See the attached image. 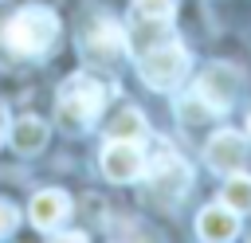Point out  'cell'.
I'll use <instances>...</instances> for the list:
<instances>
[{"label": "cell", "instance_id": "1", "mask_svg": "<svg viewBox=\"0 0 251 243\" xmlns=\"http://www.w3.org/2000/svg\"><path fill=\"white\" fill-rule=\"evenodd\" d=\"M0 39L16 59H43L59 39V16L43 4H27V8H20L16 16L4 20Z\"/></svg>", "mask_w": 251, "mask_h": 243}, {"label": "cell", "instance_id": "2", "mask_svg": "<svg viewBox=\"0 0 251 243\" xmlns=\"http://www.w3.org/2000/svg\"><path fill=\"white\" fill-rule=\"evenodd\" d=\"M102 102H106V86L90 74H71L63 86H59V125L71 129V133H82L86 125H94V118L102 114Z\"/></svg>", "mask_w": 251, "mask_h": 243}, {"label": "cell", "instance_id": "3", "mask_svg": "<svg viewBox=\"0 0 251 243\" xmlns=\"http://www.w3.org/2000/svg\"><path fill=\"white\" fill-rule=\"evenodd\" d=\"M137 74L153 90H173L188 74V51L180 43H173V39H161V43H153V47H145L137 55Z\"/></svg>", "mask_w": 251, "mask_h": 243}, {"label": "cell", "instance_id": "4", "mask_svg": "<svg viewBox=\"0 0 251 243\" xmlns=\"http://www.w3.org/2000/svg\"><path fill=\"white\" fill-rule=\"evenodd\" d=\"M78 51L86 59V67H110L118 63V55L126 51V31L110 20V16H98L90 24V31L78 39Z\"/></svg>", "mask_w": 251, "mask_h": 243}, {"label": "cell", "instance_id": "5", "mask_svg": "<svg viewBox=\"0 0 251 243\" xmlns=\"http://www.w3.org/2000/svg\"><path fill=\"white\" fill-rule=\"evenodd\" d=\"M239 90H243V74H239L231 63H212V67H204V74L196 78V98H204L216 114L227 110V106L239 98Z\"/></svg>", "mask_w": 251, "mask_h": 243}, {"label": "cell", "instance_id": "6", "mask_svg": "<svg viewBox=\"0 0 251 243\" xmlns=\"http://www.w3.org/2000/svg\"><path fill=\"white\" fill-rule=\"evenodd\" d=\"M145 172H149V184H153V192H161V196H173V200H180L184 192H188V184H192V169L176 157V153H169L165 145H161V153L149 161L145 157Z\"/></svg>", "mask_w": 251, "mask_h": 243}, {"label": "cell", "instance_id": "7", "mask_svg": "<svg viewBox=\"0 0 251 243\" xmlns=\"http://www.w3.org/2000/svg\"><path fill=\"white\" fill-rule=\"evenodd\" d=\"M102 172L114 184H129V180L145 176V153H141V145L137 141H114L110 137L106 149H102Z\"/></svg>", "mask_w": 251, "mask_h": 243}, {"label": "cell", "instance_id": "8", "mask_svg": "<svg viewBox=\"0 0 251 243\" xmlns=\"http://www.w3.org/2000/svg\"><path fill=\"white\" fill-rule=\"evenodd\" d=\"M204 161L212 172H239V165L247 161V141L235 133V129H216L204 145Z\"/></svg>", "mask_w": 251, "mask_h": 243}, {"label": "cell", "instance_id": "9", "mask_svg": "<svg viewBox=\"0 0 251 243\" xmlns=\"http://www.w3.org/2000/svg\"><path fill=\"white\" fill-rule=\"evenodd\" d=\"M31 223L47 235V231H55L67 216H71V200H67V192H59V188H43V192H35V200H31Z\"/></svg>", "mask_w": 251, "mask_h": 243}, {"label": "cell", "instance_id": "10", "mask_svg": "<svg viewBox=\"0 0 251 243\" xmlns=\"http://www.w3.org/2000/svg\"><path fill=\"white\" fill-rule=\"evenodd\" d=\"M196 235L212 239V243H227L239 235V212H231L227 204H212L196 216Z\"/></svg>", "mask_w": 251, "mask_h": 243}, {"label": "cell", "instance_id": "11", "mask_svg": "<svg viewBox=\"0 0 251 243\" xmlns=\"http://www.w3.org/2000/svg\"><path fill=\"white\" fill-rule=\"evenodd\" d=\"M8 141H12L16 153L31 157V153H39V149L47 145V122H43V118H20V122H12Z\"/></svg>", "mask_w": 251, "mask_h": 243}, {"label": "cell", "instance_id": "12", "mask_svg": "<svg viewBox=\"0 0 251 243\" xmlns=\"http://www.w3.org/2000/svg\"><path fill=\"white\" fill-rule=\"evenodd\" d=\"M212 114H216V110H212L204 98H196V94L176 102V122H180V129H184L188 137H196V141H200V137H204V129L212 125Z\"/></svg>", "mask_w": 251, "mask_h": 243}, {"label": "cell", "instance_id": "13", "mask_svg": "<svg viewBox=\"0 0 251 243\" xmlns=\"http://www.w3.org/2000/svg\"><path fill=\"white\" fill-rule=\"evenodd\" d=\"M106 133L114 141H145V118H141V110H118L110 118Z\"/></svg>", "mask_w": 251, "mask_h": 243}, {"label": "cell", "instance_id": "14", "mask_svg": "<svg viewBox=\"0 0 251 243\" xmlns=\"http://www.w3.org/2000/svg\"><path fill=\"white\" fill-rule=\"evenodd\" d=\"M220 204H227L231 212H251V176H243V172H227V184H224V192H220Z\"/></svg>", "mask_w": 251, "mask_h": 243}, {"label": "cell", "instance_id": "15", "mask_svg": "<svg viewBox=\"0 0 251 243\" xmlns=\"http://www.w3.org/2000/svg\"><path fill=\"white\" fill-rule=\"evenodd\" d=\"M133 12L137 16H149V20H169L173 24L176 0H133Z\"/></svg>", "mask_w": 251, "mask_h": 243}, {"label": "cell", "instance_id": "16", "mask_svg": "<svg viewBox=\"0 0 251 243\" xmlns=\"http://www.w3.org/2000/svg\"><path fill=\"white\" fill-rule=\"evenodd\" d=\"M16 223H20V212H16V204L0 200V239H8V235L16 231Z\"/></svg>", "mask_w": 251, "mask_h": 243}, {"label": "cell", "instance_id": "17", "mask_svg": "<svg viewBox=\"0 0 251 243\" xmlns=\"http://www.w3.org/2000/svg\"><path fill=\"white\" fill-rule=\"evenodd\" d=\"M8 129H12V114H8V106L0 102V145L8 141Z\"/></svg>", "mask_w": 251, "mask_h": 243}, {"label": "cell", "instance_id": "18", "mask_svg": "<svg viewBox=\"0 0 251 243\" xmlns=\"http://www.w3.org/2000/svg\"><path fill=\"white\" fill-rule=\"evenodd\" d=\"M247 133H251V114H247Z\"/></svg>", "mask_w": 251, "mask_h": 243}]
</instances>
